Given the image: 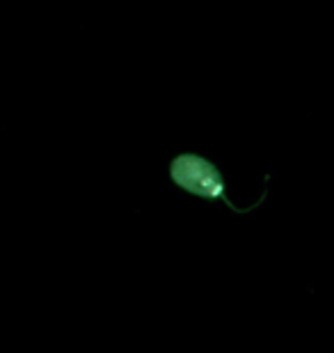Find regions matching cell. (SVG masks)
Masks as SVG:
<instances>
[{
    "mask_svg": "<svg viewBox=\"0 0 334 353\" xmlns=\"http://www.w3.org/2000/svg\"><path fill=\"white\" fill-rule=\"evenodd\" d=\"M167 174H169V181H172L179 190H183V193L200 197V200H206V202L225 204L231 214H250V211L264 207V202L268 197L270 176H266L261 197L252 204V207H236V204L229 200V195H227V181H225L222 170H220L211 159H206L197 152L176 154V157L169 161Z\"/></svg>",
    "mask_w": 334,
    "mask_h": 353,
    "instance_id": "cell-1",
    "label": "cell"
}]
</instances>
